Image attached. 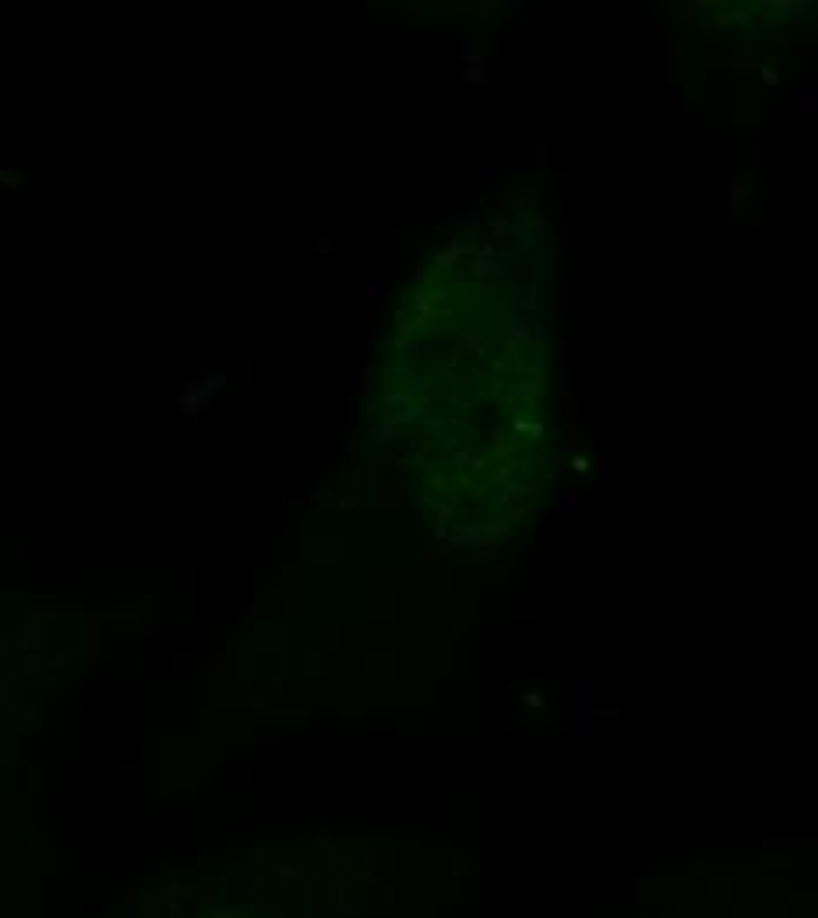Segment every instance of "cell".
I'll list each match as a JSON object with an SVG mask.
<instances>
[{"label":"cell","mask_w":818,"mask_h":918,"mask_svg":"<svg viewBox=\"0 0 818 918\" xmlns=\"http://www.w3.org/2000/svg\"><path fill=\"white\" fill-rule=\"evenodd\" d=\"M814 96H818V89H804V92H800V103H797L793 110H797V113H800V110H807V113H811V110H818Z\"/></svg>","instance_id":"6da1fadb"}]
</instances>
